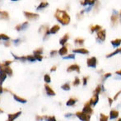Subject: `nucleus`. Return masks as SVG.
Instances as JSON below:
<instances>
[{
    "label": "nucleus",
    "mask_w": 121,
    "mask_h": 121,
    "mask_svg": "<svg viewBox=\"0 0 121 121\" xmlns=\"http://www.w3.org/2000/svg\"><path fill=\"white\" fill-rule=\"evenodd\" d=\"M54 17L59 23H61L64 26L69 25L70 23L71 17L66 11L57 9V11L55 12V14H54Z\"/></svg>",
    "instance_id": "nucleus-1"
},
{
    "label": "nucleus",
    "mask_w": 121,
    "mask_h": 121,
    "mask_svg": "<svg viewBox=\"0 0 121 121\" xmlns=\"http://www.w3.org/2000/svg\"><path fill=\"white\" fill-rule=\"evenodd\" d=\"M96 40L98 42L101 43V42H104L105 40V37H106V31L104 29H101V30H98L96 32Z\"/></svg>",
    "instance_id": "nucleus-2"
},
{
    "label": "nucleus",
    "mask_w": 121,
    "mask_h": 121,
    "mask_svg": "<svg viewBox=\"0 0 121 121\" xmlns=\"http://www.w3.org/2000/svg\"><path fill=\"white\" fill-rule=\"evenodd\" d=\"M77 117H78L79 120H84V121H87L91 120V115H88V114L84 113L83 111H78L75 114Z\"/></svg>",
    "instance_id": "nucleus-3"
},
{
    "label": "nucleus",
    "mask_w": 121,
    "mask_h": 121,
    "mask_svg": "<svg viewBox=\"0 0 121 121\" xmlns=\"http://www.w3.org/2000/svg\"><path fill=\"white\" fill-rule=\"evenodd\" d=\"M86 65L89 68L96 69L97 66V59L96 57H91L87 59V60H86Z\"/></svg>",
    "instance_id": "nucleus-4"
},
{
    "label": "nucleus",
    "mask_w": 121,
    "mask_h": 121,
    "mask_svg": "<svg viewBox=\"0 0 121 121\" xmlns=\"http://www.w3.org/2000/svg\"><path fill=\"white\" fill-rule=\"evenodd\" d=\"M82 111L86 114H88V115H91L93 114V110L91 108V105L90 104V102H86L83 106V109H82Z\"/></svg>",
    "instance_id": "nucleus-5"
},
{
    "label": "nucleus",
    "mask_w": 121,
    "mask_h": 121,
    "mask_svg": "<svg viewBox=\"0 0 121 121\" xmlns=\"http://www.w3.org/2000/svg\"><path fill=\"white\" fill-rule=\"evenodd\" d=\"M0 70L3 71V72H5L8 75H9V76H12L13 75V70H12V69L9 67V66H7V65H4V64H0Z\"/></svg>",
    "instance_id": "nucleus-6"
},
{
    "label": "nucleus",
    "mask_w": 121,
    "mask_h": 121,
    "mask_svg": "<svg viewBox=\"0 0 121 121\" xmlns=\"http://www.w3.org/2000/svg\"><path fill=\"white\" fill-rule=\"evenodd\" d=\"M23 13H24L26 17L28 18L29 20H35L39 17V14H36V13H32L30 12H24Z\"/></svg>",
    "instance_id": "nucleus-7"
},
{
    "label": "nucleus",
    "mask_w": 121,
    "mask_h": 121,
    "mask_svg": "<svg viewBox=\"0 0 121 121\" xmlns=\"http://www.w3.org/2000/svg\"><path fill=\"white\" fill-rule=\"evenodd\" d=\"M118 13H117L115 10L113 11V13L111 15V17H110V21H111L112 26H114L115 25L117 24V22H118Z\"/></svg>",
    "instance_id": "nucleus-8"
},
{
    "label": "nucleus",
    "mask_w": 121,
    "mask_h": 121,
    "mask_svg": "<svg viewBox=\"0 0 121 121\" xmlns=\"http://www.w3.org/2000/svg\"><path fill=\"white\" fill-rule=\"evenodd\" d=\"M73 71L79 73H80V66L78 65V64H72V65H70L67 69L68 73H71V72H73Z\"/></svg>",
    "instance_id": "nucleus-9"
},
{
    "label": "nucleus",
    "mask_w": 121,
    "mask_h": 121,
    "mask_svg": "<svg viewBox=\"0 0 121 121\" xmlns=\"http://www.w3.org/2000/svg\"><path fill=\"white\" fill-rule=\"evenodd\" d=\"M45 91H46L47 95H48L49 96H55V92H54V91H53V89L50 87V86H49L48 84H45Z\"/></svg>",
    "instance_id": "nucleus-10"
},
{
    "label": "nucleus",
    "mask_w": 121,
    "mask_h": 121,
    "mask_svg": "<svg viewBox=\"0 0 121 121\" xmlns=\"http://www.w3.org/2000/svg\"><path fill=\"white\" fill-rule=\"evenodd\" d=\"M119 115H120V113H119L118 110H111L110 112V120H115L119 117Z\"/></svg>",
    "instance_id": "nucleus-11"
},
{
    "label": "nucleus",
    "mask_w": 121,
    "mask_h": 121,
    "mask_svg": "<svg viewBox=\"0 0 121 121\" xmlns=\"http://www.w3.org/2000/svg\"><path fill=\"white\" fill-rule=\"evenodd\" d=\"M99 95L97 94H94V96L91 98V100H89L90 104H91V105H93V106H95V105H96V104L98 103L99 101Z\"/></svg>",
    "instance_id": "nucleus-12"
},
{
    "label": "nucleus",
    "mask_w": 121,
    "mask_h": 121,
    "mask_svg": "<svg viewBox=\"0 0 121 121\" xmlns=\"http://www.w3.org/2000/svg\"><path fill=\"white\" fill-rule=\"evenodd\" d=\"M73 53L75 54H89V51L87 49L84 48H80V49H75L73 50Z\"/></svg>",
    "instance_id": "nucleus-13"
},
{
    "label": "nucleus",
    "mask_w": 121,
    "mask_h": 121,
    "mask_svg": "<svg viewBox=\"0 0 121 121\" xmlns=\"http://www.w3.org/2000/svg\"><path fill=\"white\" fill-rule=\"evenodd\" d=\"M22 115V111H18L17 112V113L15 114H10V115H8V120L9 121H13L15 119H17L18 116H20V115Z\"/></svg>",
    "instance_id": "nucleus-14"
},
{
    "label": "nucleus",
    "mask_w": 121,
    "mask_h": 121,
    "mask_svg": "<svg viewBox=\"0 0 121 121\" xmlns=\"http://www.w3.org/2000/svg\"><path fill=\"white\" fill-rule=\"evenodd\" d=\"M69 34H65V35H64V36L59 40V44H60L61 45H64L66 43H67V41L69 40Z\"/></svg>",
    "instance_id": "nucleus-15"
},
{
    "label": "nucleus",
    "mask_w": 121,
    "mask_h": 121,
    "mask_svg": "<svg viewBox=\"0 0 121 121\" xmlns=\"http://www.w3.org/2000/svg\"><path fill=\"white\" fill-rule=\"evenodd\" d=\"M27 26H28V22H24L23 24L17 26L15 27V29H16L17 30H18V31H20V30H26V29L27 28Z\"/></svg>",
    "instance_id": "nucleus-16"
},
{
    "label": "nucleus",
    "mask_w": 121,
    "mask_h": 121,
    "mask_svg": "<svg viewBox=\"0 0 121 121\" xmlns=\"http://www.w3.org/2000/svg\"><path fill=\"white\" fill-rule=\"evenodd\" d=\"M112 46L116 48V47H119L121 45V39H115V40H113L110 41Z\"/></svg>",
    "instance_id": "nucleus-17"
},
{
    "label": "nucleus",
    "mask_w": 121,
    "mask_h": 121,
    "mask_svg": "<svg viewBox=\"0 0 121 121\" xmlns=\"http://www.w3.org/2000/svg\"><path fill=\"white\" fill-rule=\"evenodd\" d=\"M67 53H68V47L64 46V45H62V48H60V49H59V55L64 56L65 54H67Z\"/></svg>",
    "instance_id": "nucleus-18"
},
{
    "label": "nucleus",
    "mask_w": 121,
    "mask_h": 121,
    "mask_svg": "<svg viewBox=\"0 0 121 121\" xmlns=\"http://www.w3.org/2000/svg\"><path fill=\"white\" fill-rule=\"evenodd\" d=\"M59 30H60V26H59V25H54V26H52L49 29V32H50V34H55V33H57Z\"/></svg>",
    "instance_id": "nucleus-19"
},
{
    "label": "nucleus",
    "mask_w": 121,
    "mask_h": 121,
    "mask_svg": "<svg viewBox=\"0 0 121 121\" xmlns=\"http://www.w3.org/2000/svg\"><path fill=\"white\" fill-rule=\"evenodd\" d=\"M120 53H121V48H119V49H115V50H114L113 52H111V53H110V54H107L106 58H111V57H113V56L116 55V54H120Z\"/></svg>",
    "instance_id": "nucleus-20"
},
{
    "label": "nucleus",
    "mask_w": 121,
    "mask_h": 121,
    "mask_svg": "<svg viewBox=\"0 0 121 121\" xmlns=\"http://www.w3.org/2000/svg\"><path fill=\"white\" fill-rule=\"evenodd\" d=\"M77 101H78L77 99L70 98L67 100V102H66V105H67V106H73V105H74L75 104H76Z\"/></svg>",
    "instance_id": "nucleus-21"
},
{
    "label": "nucleus",
    "mask_w": 121,
    "mask_h": 121,
    "mask_svg": "<svg viewBox=\"0 0 121 121\" xmlns=\"http://www.w3.org/2000/svg\"><path fill=\"white\" fill-rule=\"evenodd\" d=\"M7 75L8 74L5 72L0 70V85L3 84V82L5 81V79H6V78H7Z\"/></svg>",
    "instance_id": "nucleus-22"
},
{
    "label": "nucleus",
    "mask_w": 121,
    "mask_h": 121,
    "mask_svg": "<svg viewBox=\"0 0 121 121\" xmlns=\"http://www.w3.org/2000/svg\"><path fill=\"white\" fill-rule=\"evenodd\" d=\"M13 98H14L15 100H17V101H18V102H21V103H26L27 102L26 99H24V98H22V97H20V96H17V95H13Z\"/></svg>",
    "instance_id": "nucleus-23"
},
{
    "label": "nucleus",
    "mask_w": 121,
    "mask_h": 121,
    "mask_svg": "<svg viewBox=\"0 0 121 121\" xmlns=\"http://www.w3.org/2000/svg\"><path fill=\"white\" fill-rule=\"evenodd\" d=\"M101 26L99 25H95V26H91V33H94V32H97L98 30H101Z\"/></svg>",
    "instance_id": "nucleus-24"
},
{
    "label": "nucleus",
    "mask_w": 121,
    "mask_h": 121,
    "mask_svg": "<svg viewBox=\"0 0 121 121\" xmlns=\"http://www.w3.org/2000/svg\"><path fill=\"white\" fill-rule=\"evenodd\" d=\"M49 5V3H47V2H42V3H40V4H39V6L37 7V11H39V10H41V9H44V8H45L47 6Z\"/></svg>",
    "instance_id": "nucleus-25"
},
{
    "label": "nucleus",
    "mask_w": 121,
    "mask_h": 121,
    "mask_svg": "<svg viewBox=\"0 0 121 121\" xmlns=\"http://www.w3.org/2000/svg\"><path fill=\"white\" fill-rule=\"evenodd\" d=\"M84 42H85V40L82 38H77L74 40V43L76 44L77 45H84Z\"/></svg>",
    "instance_id": "nucleus-26"
},
{
    "label": "nucleus",
    "mask_w": 121,
    "mask_h": 121,
    "mask_svg": "<svg viewBox=\"0 0 121 121\" xmlns=\"http://www.w3.org/2000/svg\"><path fill=\"white\" fill-rule=\"evenodd\" d=\"M102 86H100V85H98V86L96 87V89H95V91H94V94H97V95H99L100 93H101V91H102Z\"/></svg>",
    "instance_id": "nucleus-27"
},
{
    "label": "nucleus",
    "mask_w": 121,
    "mask_h": 121,
    "mask_svg": "<svg viewBox=\"0 0 121 121\" xmlns=\"http://www.w3.org/2000/svg\"><path fill=\"white\" fill-rule=\"evenodd\" d=\"M80 83H81V80L79 79V78H78V77H76L74 79V81L73 82V85L74 86H78L80 85Z\"/></svg>",
    "instance_id": "nucleus-28"
},
{
    "label": "nucleus",
    "mask_w": 121,
    "mask_h": 121,
    "mask_svg": "<svg viewBox=\"0 0 121 121\" xmlns=\"http://www.w3.org/2000/svg\"><path fill=\"white\" fill-rule=\"evenodd\" d=\"M61 88H62L64 91H69L71 87H70V85H69V83H64V85L61 86Z\"/></svg>",
    "instance_id": "nucleus-29"
},
{
    "label": "nucleus",
    "mask_w": 121,
    "mask_h": 121,
    "mask_svg": "<svg viewBox=\"0 0 121 121\" xmlns=\"http://www.w3.org/2000/svg\"><path fill=\"white\" fill-rule=\"evenodd\" d=\"M109 118H110V117H108V115H105L102 113L100 115V121H107L109 120Z\"/></svg>",
    "instance_id": "nucleus-30"
},
{
    "label": "nucleus",
    "mask_w": 121,
    "mask_h": 121,
    "mask_svg": "<svg viewBox=\"0 0 121 121\" xmlns=\"http://www.w3.org/2000/svg\"><path fill=\"white\" fill-rule=\"evenodd\" d=\"M44 81H45L46 83H49V82H51V78H50V76H49V74H45V76H44Z\"/></svg>",
    "instance_id": "nucleus-31"
},
{
    "label": "nucleus",
    "mask_w": 121,
    "mask_h": 121,
    "mask_svg": "<svg viewBox=\"0 0 121 121\" xmlns=\"http://www.w3.org/2000/svg\"><path fill=\"white\" fill-rule=\"evenodd\" d=\"M26 59L29 61H30V62H35V61H36V59H35V55L32 56V55H28L26 56Z\"/></svg>",
    "instance_id": "nucleus-32"
},
{
    "label": "nucleus",
    "mask_w": 121,
    "mask_h": 121,
    "mask_svg": "<svg viewBox=\"0 0 121 121\" xmlns=\"http://www.w3.org/2000/svg\"><path fill=\"white\" fill-rule=\"evenodd\" d=\"M75 54H69V55H67L66 57H63V59H75Z\"/></svg>",
    "instance_id": "nucleus-33"
},
{
    "label": "nucleus",
    "mask_w": 121,
    "mask_h": 121,
    "mask_svg": "<svg viewBox=\"0 0 121 121\" xmlns=\"http://www.w3.org/2000/svg\"><path fill=\"white\" fill-rule=\"evenodd\" d=\"M43 53V48H39L34 50V54H42Z\"/></svg>",
    "instance_id": "nucleus-34"
},
{
    "label": "nucleus",
    "mask_w": 121,
    "mask_h": 121,
    "mask_svg": "<svg viewBox=\"0 0 121 121\" xmlns=\"http://www.w3.org/2000/svg\"><path fill=\"white\" fill-rule=\"evenodd\" d=\"M111 73H105V75H104L103 76V78H102V82H105V80L107 79V78H110V77H111Z\"/></svg>",
    "instance_id": "nucleus-35"
},
{
    "label": "nucleus",
    "mask_w": 121,
    "mask_h": 121,
    "mask_svg": "<svg viewBox=\"0 0 121 121\" xmlns=\"http://www.w3.org/2000/svg\"><path fill=\"white\" fill-rule=\"evenodd\" d=\"M0 39L4 40H8L10 38H9V36H8V35H5V34H0Z\"/></svg>",
    "instance_id": "nucleus-36"
},
{
    "label": "nucleus",
    "mask_w": 121,
    "mask_h": 121,
    "mask_svg": "<svg viewBox=\"0 0 121 121\" xmlns=\"http://www.w3.org/2000/svg\"><path fill=\"white\" fill-rule=\"evenodd\" d=\"M35 57V59H36V60L38 61H41L42 59H43V57H42L41 54H34Z\"/></svg>",
    "instance_id": "nucleus-37"
},
{
    "label": "nucleus",
    "mask_w": 121,
    "mask_h": 121,
    "mask_svg": "<svg viewBox=\"0 0 121 121\" xmlns=\"http://www.w3.org/2000/svg\"><path fill=\"white\" fill-rule=\"evenodd\" d=\"M90 2H91V0H84V1L81 2V4L83 6H86V5L90 4Z\"/></svg>",
    "instance_id": "nucleus-38"
},
{
    "label": "nucleus",
    "mask_w": 121,
    "mask_h": 121,
    "mask_svg": "<svg viewBox=\"0 0 121 121\" xmlns=\"http://www.w3.org/2000/svg\"><path fill=\"white\" fill-rule=\"evenodd\" d=\"M87 81H88V78H87V77H84V78H82L83 86H86V84H87Z\"/></svg>",
    "instance_id": "nucleus-39"
},
{
    "label": "nucleus",
    "mask_w": 121,
    "mask_h": 121,
    "mask_svg": "<svg viewBox=\"0 0 121 121\" xmlns=\"http://www.w3.org/2000/svg\"><path fill=\"white\" fill-rule=\"evenodd\" d=\"M1 14L3 15V17L5 18V19H8V14L7 12H3V13H1Z\"/></svg>",
    "instance_id": "nucleus-40"
},
{
    "label": "nucleus",
    "mask_w": 121,
    "mask_h": 121,
    "mask_svg": "<svg viewBox=\"0 0 121 121\" xmlns=\"http://www.w3.org/2000/svg\"><path fill=\"white\" fill-rule=\"evenodd\" d=\"M12 63H13V61H11V60H9V61H5L4 62V65H7V66H9L10 64H12Z\"/></svg>",
    "instance_id": "nucleus-41"
},
{
    "label": "nucleus",
    "mask_w": 121,
    "mask_h": 121,
    "mask_svg": "<svg viewBox=\"0 0 121 121\" xmlns=\"http://www.w3.org/2000/svg\"><path fill=\"white\" fill-rule=\"evenodd\" d=\"M120 93H121V91H119V92L117 93L116 95H115V97H114V99H113V100H116L117 99H118V97H119V96H120Z\"/></svg>",
    "instance_id": "nucleus-42"
},
{
    "label": "nucleus",
    "mask_w": 121,
    "mask_h": 121,
    "mask_svg": "<svg viewBox=\"0 0 121 121\" xmlns=\"http://www.w3.org/2000/svg\"><path fill=\"white\" fill-rule=\"evenodd\" d=\"M56 54H57V51H56V50H52L50 52V56H54V55H55Z\"/></svg>",
    "instance_id": "nucleus-43"
},
{
    "label": "nucleus",
    "mask_w": 121,
    "mask_h": 121,
    "mask_svg": "<svg viewBox=\"0 0 121 121\" xmlns=\"http://www.w3.org/2000/svg\"><path fill=\"white\" fill-rule=\"evenodd\" d=\"M108 100H109V105H112V104H113V99L111 98H108Z\"/></svg>",
    "instance_id": "nucleus-44"
},
{
    "label": "nucleus",
    "mask_w": 121,
    "mask_h": 121,
    "mask_svg": "<svg viewBox=\"0 0 121 121\" xmlns=\"http://www.w3.org/2000/svg\"><path fill=\"white\" fill-rule=\"evenodd\" d=\"M56 69H57V67H56V66H53V67L50 69V72H54Z\"/></svg>",
    "instance_id": "nucleus-45"
},
{
    "label": "nucleus",
    "mask_w": 121,
    "mask_h": 121,
    "mask_svg": "<svg viewBox=\"0 0 121 121\" xmlns=\"http://www.w3.org/2000/svg\"><path fill=\"white\" fill-rule=\"evenodd\" d=\"M73 114L68 113V114H66V115H65V117H66V118H69V117H71V116H73Z\"/></svg>",
    "instance_id": "nucleus-46"
},
{
    "label": "nucleus",
    "mask_w": 121,
    "mask_h": 121,
    "mask_svg": "<svg viewBox=\"0 0 121 121\" xmlns=\"http://www.w3.org/2000/svg\"><path fill=\"white\" fill-rule=\"evenodd\" d=\"M115 74L119 75L120 77H121V69H120V70H118V71H116V72H115Z\"/></svg>",
    "instance_id": "nucleus-47"
},
{
    "label": "nucleus",
    "mask_w": 121,
    "mask_h": 121,
    "mask_svg": "<svg viewBox=\"0 0 121 121\" xmlns=\"http://www.w3.org/2000/svg\"><path fill=\"white\" fill-rule=\"evenodd\" d=\"M20 41H21V40H20L19 39H17V40H13V42H14V43H16V44L19 43Z\"/></svg>",
    "instance_id": "nucleus-48"
},
{
    "label": "nucleus",
    "mask_w": 121,
    "mask_h": 121,
    "mask_svg": "<svg viewBox=\"0 0 121 121\" xmlns=\"http://www.w3.org/2000/svg\"><path fill=\"white\" fill-rule=\"evenodd\" d=\"M3 87H2V86H0V95L2 94V93H3Z\"/></svg>",
    "instance_id": "nucleus-49"
},
{
    "label": "nucleus",
    "mask_w": 121,
    "mask_h": 121,
    "mask_svg": "<svg viewBox=\"0 0 121 121\" xmlns=\"http://www.w3.org/2000/svg\"><path fill=\"white\" fill-rule=\"evenodd\" d=\"M8 44H9V43H8V42H7V43H5V46H8V45H8Z\"/></svg>",
    "instance_id": "nucleus-50"
},
{
    "label": "nucleus",
    "mask_w": 121,
    "mask_h": 121,
    "mask_svg": "<svg viewBox=\"0 0 121 121\" xmlns=\"http://www.w3.org/2000/svg\"><path fill=\"white\" fill-rule=\"evenodd\" d=\"M2 112H3V111L2 110H0V113H2Z\"/></svg>",
    "instance_id": "nucleus-51"
},
{
    "label": "nucleus",
    "mask_w": 121,
    "mask_h": 121,
    "mask_svg": "<svg viewBox=\"0 0 121 121\" xmlns=\"http://www.w3.org/2000/svg\"><path fill=\"white\" fill-rule=\"evenodd\" d=\"M11 1H18V0H11Z\"/></svg>",
    "instance_id": "nucleus-52"
},
{
    "label": "nucleus",
    "mask_w": 121,
    "mask_h": 121,
    "mask_svg": "<svg viewBox=\"0 0 121 121\" xmlns=\"http://www.w3.org/2000/svg\"><path fill=\"white\" fill-rule=\"evenodd\" d=\"M119 121H121V119H119Z\"/></svg>",
    "instance_id": "nucleus-53"
},
{
    "label": "nucleus",
    "mask_w": 121,
    "mask_h": 121,
    "mask_svg": "<svg viewBox=\"0 0 121 121\" xmlns=\"http://www.w3.org/2000/svg\"><path fill=\"white\" fill-rule=\"evenodd\" d=\"M120 17H121V13H120Z\"/></svg>",
    "instance_id": "nucleus-54"
},
{
    "label": "nucleus",
    "mask_w": 121,
    "mask_h": 121,
    "mask_svg": "<svg viewBox=\"0 0 121 121\" xmlns=\"http://www.w3.org/2000/svg\"><path fill=\"white\" fill-rule=\"evenodd\" d=\"M0 14H1V12H0Z\"/></svg>",
    "instance_id": "nucleus-55"
}]
</instances>
